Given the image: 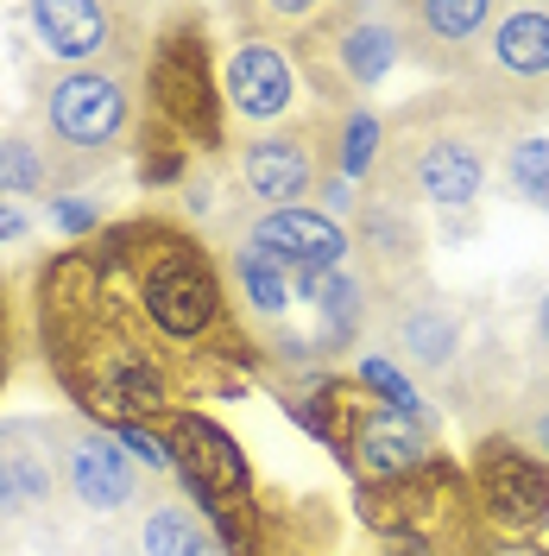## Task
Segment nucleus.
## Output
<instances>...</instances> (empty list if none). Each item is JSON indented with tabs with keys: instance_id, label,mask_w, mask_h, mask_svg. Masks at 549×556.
Wrapping results in <instances>:
<instances>
[{
	"instance_id": "f3484780",
	"label": "nucleus",
	"mask_w": 549,
	"mask_h": 556,
	"mask_svg": "<svg viewBox=\"0 0 549 556\" xmlns=\"http://www.w3.org/2000/svg\"><path fill=\"white\" fill-rule=\"evenodd\" d=\"M398 20L405 13H385V7H354V13H342L335 58H342V76L354 89H373V83L392 76V64H398Z\"/></svg>"
},
{
	"instance_id": "0eeeda50",
	"label": "nucleus",
	"mask_w": 549,
	"mask_h": 556,
	"mask_svg": "<svg viewBox=\"0 0 549 556\" xmlns=\"http://www.w3.org/2000/svg\"><path fill=\"white\" fill-rule=\"evenodd\" d=\"M58 437V475H64L69 500L82 513H127L139 500V475H133V455L120 450V437H107L102 424L89 417H69V424H51Z\"/></svg>"
},
{
	"instance_id": "9b49d317",
	"label": "nucleus",
	"mask_w": 549,
	"mask_h": 556,
	"mask_svg": "<svg viewBox=\"0 0 549 556\" xmlns=\"http://www.w3.org/2000/svg\"><path fill=\"white\" fill-rule=\"evenodd\" d=\"M342 462L360 475V486H385V481H411L430 468V443H423V424L385 412V405H360L354 430H347Z\"/></svg>"
},
{
	"instance_id": "f257e3e1",
	"label": "nucleus",
	"mask_w": 549,
	"mask_h": 556,
	"mask_svg": "<svg viewBox=\"0 0 549 556\" xmlns=\"http://www.w3.org/2000/svg\"><path fill=\"white\" fill-rule=\"evenodd\" d=\"M33 316L38 342L51 354V374L82 417L120 424H165L177 417L183 392L203 386L196 367L177 361V348L152 329V316L139 311V298L107 273L102 253L82 241L51 253L33 278Z\"/></svg>"
},
{
	"instance_id": "1a4fd4ad",
	"label": "nucleus",
	"mask_w": 549,
	"mask_h": 556,
	"mask_svg": "<svg viewBox=\"0 0 549 556\" xmlns=\"http://www.w3.org/2000/svg\"><path fill=\"white\" fill-rule=\"evenodd\" d=\"M474 493L506 531L549 525V462H537L518 443H481L474 455Z\"/></svg>"
},
{
	"instance_id": "393cba45",
	"label": "nucleus",
	"mask_w": 549,
	"mask_h": 556,
	"mask_svg": "<svg viewBox=\"0 0 549 556\" xmlns=\"http://www.w3.org/2000/svg\"><path fill=\"white\" fill-rule=\"evenodd\" d=\"M405 20L430 26L436 38H468V33H481V26H493L499 7H486V0H468V7H443V0H430V7H411Z\"/></svg>"
},
{
	"instance_id": "5701e85b",
	"label": "nucleus",
	"mask_w": 549,
	"mask_h": 556,
	"mask_svg": "<svg viewBox=\"0 0 549 556\" xmlns=\"http://www.w3.org/2000/svg\"><path fill=\"white\" fill-rule=\"evenodd\" d=\"M373 165H379V121L367 114V108H354L342 127H335V177L360 184Z\"/></svg>"
},
{
	"instance_id": "7ed1b4c3",
	"label": "nucleus",
	"mask_w": 549,
	"mask_h": 556,
	"mask_svg": "<svg viewBox=\"0 0 549 556\" xmlns=\"http://www.w3.org/2000/svg\"><path fill=\"white\" fill-rule=\"evenodd\" d=\"M165 443H171V468L183 493L196 500V513L208 519V531L221 538L228 556H253L259 551V500H253V468L246 450L196 412H177L158 424Z\"/></svg>"
},
{
	"instance_id": "7c9ffc66",
	"label": "nucleus",
	"mask_w": 549,
	"mask_h": 556,
	"mask_svg": "<svg viewBox=\"0 0 549 556\" xmlns=\"http://www.w3.org/2000/svg\"><path fill=\"white\" fill-rule=\"evenodd\" d=\"M13 374V311H7V298H0V386Z\"/></svg>"
},
{
	"instance_id": "423d86ee",
	"label": "nucleus",
	"mask_w": 549,
	"mask_h": 556,
	"mask_svg": "<svg viewBox=\"0 0 549 556\" xmlns=\"http://www.w3.org/2000/svg\"><path fill=\"white\" fill-rule=\"evenodd\" d=\"M26 20H33L38 45L69 70H95V64L139 70L145 64L127 7H102V0H38Z\"/></svg>"
},
{
	"instance_id": "aec40b11",
	"label": "nucleus",
	"mask_w": 549,
	"mask_h": 556,
	"mask_svg": "<svg viewBox=\"0 0 549 556\" xmlns=\"http://www.w3.org/2000/svg\"><path fill=\"white\" fill-rule=\"evenodd\" d=\"M139 551L145 556H228L221 538L208 531V519L196 513V506H183V500H165V506L145 513V525H139Z\"/></svg>"
},
{
	"instance_id": "6ab92c4d",
	"label": "nucleus",
	"mask_w": 549,
	"mask_h": 556,
	"mask_svg": "<svg viewBox=\"0 0 549 556\" xmlns=\"http://www.w3.org/2000/svg\"><path fill=\"white\" fill-rule=\"evenodd\" d=\"M486 51L518 83H549V7H512V13H499Z\"/></svg>"
},
{
	"instance_id": "f03ea898",
	"label": "nucleus",
	"mask_w": 549,
	"mask_h": 556,
	"mask_svg": "<svg viewBox=\"0 0 549 556\" xmlns=\"http://www.w3.org/2000/svg\"><path fill=\"white\" fill-rule=\"evenodd\" d=\"M89 247L102 253L107 273H120V285L139 298V311L152 316V329L171 348L203 354L208 367L215 361H253V342L234 329V311H228V285L190 228L145 215V222L102 228Z\"/></svg>"
},
{
	"instance_id": "cd10ccee",
	"label": "nucleus",
	"mask_w": 549,
	"mask_h": 556,
	"mask_svg": "<svg viewBox=\"0 0 549 556\" xmlns=\"http://www.w3.org/2000/svg\"><path fill=\"white\" fill-rule=\"evenodd\" d=\"M44 215H51V222H58L64 235H89V241L102 235V208L89 203V197H58V203L44 208Z\"/></svg>"
},
{
	"instance_id": "4468645a",
	"label": "nucleus",
	"mask_w": 549,
	"mask_h": 556,
	"mask_svg": "<svg viewBox=\"0 0 549 556\" xmlns=\"http://www.w3.org/2000/svg\"><path fill=\"white\" fill-rule=\"evenodd\" d=\"M76 184H82L76 159L38 121L0 127V203H13V197H69Z\"/></svg>"
},
{
	"instance_id": "412c9836",
	"label": "nucleus",
	"mask_w": 549,
	"mask_h": 556,
	"mask_svg": "<svg viewBox=\"0 0 549 556\" xmlns=\"http://www.w3.org/2000/svg\"><path fill=\"white\" fill-rule=\"evenodd\" d=\"M234 291H241V304L259 323H278L284 304H291V266L278 260L272 247H259L241 235V247H234Z\"/></svg>"
},
{
	"instance_id": "473e14b6",
	"label": "nucleus",
	"mask_w": 549,
	"mask_h": 556,
	"mask_svg": "<svg viewBox=\"0 0 549 556\" xmlns=\"http://www.w3.org/2000/svg\"><path fill=\"white\" fill-rule=\"evenodd\" d=\"M537 336H544V348H549V291H544V304H537Z\"/></svg>"
},
{
	"instance_id": "39448f33",
	"label": "nucleus",
	"mask_w": 549,
	"mask_h": 556,
	"mask_svg": "<svg viewBox=\"0 0 549 556\" xmlns=\"http://www.w3.org/2000/svg\"><path fill=\"white\" fill-rule=\"evenodd\" d=\"M145 127L190 146H221V114H215V83H208V51L196 26H171L152 45L145 64Z\"/></svg>"
},
{
	"instance_id": "c85d7f7f",
	"label": "nucleus",
	"mask_w": 549,
	"mask_h": 556,
	"mask_svg": "<svg viewBox=\"0 0 549 556\" xmlns=\"http://www.w3.org/2000/svg\"><path fill=\"white\" fill-rule=\"evenodd\" d=\"M385 556H436V544H430L423 531H392V538H385Z\"/></svg>"
},
{
	"instance_id": "ddd939ff",
	"label": "nucleus",
	"mask_w": 549,
	"mask_h": 556,
	"mask_svg": "<svg viewBox=\"0 0 549 556\" xmlns=\"http://www.w3.org/2000/svg\"><path fill=\"white\" fill-rule=\"evenodd\" d=\"M486 184V139L474 127H436L411 152V190L423 203L468 208Z\"/></svg>"
},
{
	"instance_id": "6e6552de",
	"label": "nucleus",
	"mask_w": 549,
	"mask_h": 556,
	"mask_svg": "<svg viewBox=\"0 0 549 556\" xmlns=\"http://www.w3.org/2000/svg\"><path fill=\"white\" fill-rule=\"evenodd\" d=\"M51 424L44 417H20L0 424V531L13 525H38L58 500V450H51Z\"/></svg>"
},
{
	"instance_id": "f8f14e48",
	"label": "nucleus",
	"mask_w": 549,
	"mask_h": 556,
	"mask_svg": "<svg viewBox=\"0 0 549 556\" xmlns=\"http://www.w3.org/2000/svg\"><path fill=\"white\" fill-rule=\"evenodd\" d=\"M221 96L234 108V121H253V127H272L297 108V70L278 51L272 38H241L228 51V70H221Z\"/></svg>"
},
{
	"instance_id": "20e7f679",
	"label": "nucleus",
	"mask_w": 549,
	"mask_h": 556,
	"mask_svg": "<svg viewBox=\"0 0 549 556\" xmlns=\"http://www.w3.org/2000/svg\"><path fill=\"white\" fill-rule=\"evenodd\" d=\"M38 127L76 159V172L95 177L133 134V70L95 64V70H58L38 96Z\"/></svg>"
},
{
	"instance_id": "a211bd4d",
	"label": "nucleus",
	"mask_w": 549,
	"mask_h": 556,
	"mask_svg": "<svg viewBox=\"0 0 549 556\" xmlns=\"http://www.w3.org/2000/svg\"><path fill=\"white\" fill-rule=\"evenodd\" d=\"M304 291H309V304L322 311V336H316L322 354L360 342V329H367V304H373V298H367V278L347 273V266H335V273H309Z\"/></svg>"
},
{
	"instance_id": "dca6fc26",
	"label": "nucleus",
	"mask_w": 549,
	"mask_h": 556,
	"mask_svg": "<svg viewBox=\"0 0 549 556\" xmlns=\"http://www.w3.org/2000/svg\"><path fill=\"white\" fill-rule=\"evenodd\" d=\"M392 342L405 354V367L423 380H448L455 361H461V323L448 311V298L436 291H417L405 304H392Z\"/></svg>"
},
{
	"instance_id": "b1692460",
	"label": "nucleus",
	"mask_w": 549,
	"mask_h": 556,
	"mask_svg": "<svg viewBox=\"0 0 549 556\" xmlns=\"http://www.w3.org/2000/svg\"><path fill=\"white\" fill-rule=\"evenodd\" d=\"M506 177H512V190L524 197V203L549 208V134L512 139V152H506Z\"/></svg>"
},
{
	"instance_id": "c756f323",
	"label": "nucleus",
	"mask_w": 549,
	"mask_h": 556,
	"mask_svg": "<svg viewBox=\"0 0 549 556\" xmlns=\"http://www.w3.org/2000/svg\"><path fill=\"white\" fill-rule=\"evenodd\" d=\"M20 235H33V215L20 203H0V241H20Z\"/></svg>"
},
{
	"instance_id": "2f4dec72",
	"label": "nucleus",
	"mask_w": 549,
	"mask_h": 556,
	"mask_svg": "<svg viewBox=\"0 0 549 556\" xmlns=\"http://www.w3.org/2000/svg\"><path fill=\"white\" fill-rule=\"evenodd\" d=\"M524 443H531V455H537V462L549 455V405H544L537 417H531V430H524Z\"/></svg>"
},
{
	"instance_id": "bb28decb",
	"label": "nucleus",
	"mask_w": 549,
	"mask_h": 556,
	"mask_svg": "<svg viewBox=\"0 0 549 556\" xmlns=\"http://www.w3.org/2000/svg\"><path fill=\"white\" fill-rule=\"evenodd\" d=\"M114 437H120V450L133 455V462H145V468H158V475L171 468V443H165V430H158V424H120Z\"/></svg>"
},
{
	"instance_id": "a878e982",
	"label": "nucleus",
	"mask_w": 549,
	"mask_h": 556,
	"mask_svg": "<svg viewBox=\"0 0 549 556\" xmlns=\"http://www.w3.org/2000/svg\"><path fill=\"white\" fill-rule=\"evenodd\" d=\"M360 386H373L385 412H398V417H411V424H423V399H417V386L405 380L392 361H379V354H373V361H360Z\"/></svg>"
},
{
	"instance_id": "9d476101",
	"label": "nucleus",
	"mask_w": 549,
	"mask_h": 556,
	"mask_svg": "<svg viewBox=\"0 0 549 556\" xmlns=\"http://www.w3.org/2000/svg\"><path fill=\"white\" fill-rule=\"evenodd\" d=\"M234 177H241V190L253 203L304 208V197H316L329 172H322V146H309V134H266L241 146Z\"/></svg>"
},
{
	"instance_id": "4be33fe9",
	"label": "nucleus",
	"mask_w": 549,
	"mask_h": 556,
	"mask_svg": "<svg viewBox=\"0 0 549 556\" xmlns=\"http://www.w3.org/2000/svg\"><path fill=\"white\" fill-rule=\"evenodd\" d=\"M354 247H367V260L385 266V273L417 266V228H411V215L398 208V197H373V203H360V241Z\"/></svg>"
},
{
	"instance_id": "2eb2a0df",
	"label": "nucleus",
	"mask_w": 549,
	"mask_h": 556,
	"mask_svg": "<svg viewBox=\"0 0 549 556\" xmlns=\"http://www.w3.org/2000/svg\"><path fill=\"white\" fill-rule=\"evenodd\" d=\"M246 241H259V247H272L278 260L291 266L297 278L309 273H335L347 260V235H342V222H329L322 208H266L253 228H246Z\"/></svg>"
}]
</instances>
